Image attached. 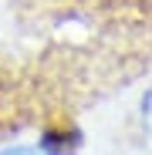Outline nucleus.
I'll return each instance as SVG.
<instances>
[{"label":"nucleus","instance_id":"f257e3e1","mask_svg":"<svg viewBox=\"0 0 152 155\" xmlns=\"http://www.w3.org/2000/svg\"><path fill=\"white\" fill-rule=\"evenodd\" d=\"M139 121H142V132L152 138V88L139 98Z\"/></svg>","mask_w":152,"mask_h":155},{"label":"nucleus","instance_id":"f03ea898","mask_svg":"<svg viewBox=\"0 0 152 155\" xmlns=\"http://www.w3.org/2000/svg\"><path fill=\"white\" fill-rule=\"evenodd\" d=\"M4 155H44V152H41V145H34V148H27V145H17V148H7Z\"/></svg>","mask_w":152,"mask_h":155}]
</instances>
